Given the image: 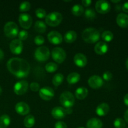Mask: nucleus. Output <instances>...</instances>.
I'll use <instances>...</instances> for the list:
<instances>
[{"mask_svg": "<svg viewBox=\"0 0 128 128\" xmlns=\"http://www.w3.org/2000/svg\"><path fill=\"white\" fill-rule=\"evenodd\" d=\"M7 68L16 77L24 78L29 75L31 68L26 60L20 58H12L7 62Z\"/></svg>", "mask_w": 128, "mask_h": 128, "instance_id": "f257e3e1", "label": "nucleus"}, {"mask_svg": "<svg viewBox=\"0 0 128 128\" xmlns=\"http://www.w3.org/2000/svg\"><path fill=\"white\" fill-rule=\"evenodd\" d=\"M100 32L97 29L88 28L82 32V38L87 43L93 44L98 42L100 39Z\"/></svg>", "mask_w": 128, "mask_h": 128, "instance_id": "f03ea898", "label": "nucleus"}, {"mask_svg": "<svg viewBox=\"0 0 128 128\" xmlns=\"http://www.w3.org/2000/svg\"><path fill=\"white\" fill-rule=\"evenodd\" d=\"M62 15L59 12H52L46 15L45 21L48 25L51 27H56L62 22Z\"/></svg>", "mask_w": 128, "mask_h": 128, "instance_id": "7ed1b4c3", "label": "nucleus"}, {"mask_svg": "<svg viewBox=\"0 0 128 128\" xmlns=\"http://www.w3.org/2000/svg\"><path fill=\"white\" fill-rule=\"evenodd\" d=\"M60 101L61 104L66 108H71L74 104V96L73 94L70 91H64L60 95Z\"/></svg>", "mask_w": 128, "mask_h": 128, "instance_id": "20e7f679", "label": "nucleus"}, {"mask_svg": "<svg viewBox=\"0 0 128 128\" xmlns=\"http://www.w3.org/2000/svg\"><path fill=\"white\" fill-rule=\"evenodd\" d=\"M4 32L9 38H14L18 35L19 28L17 24L13 21H10L4 26Z\"/></svg>", "mask_w": 128, "mask_h": 128, "instance_id": "39448f33", "label": "nucleus"}, {"mask_svg": "<svg viewBox=\"0 0 128 128\" xmlns=\"http://www.w3.org/2000/svg\"><path fill=\"white\" fill-rule=\"evenodd\" d=\"M50 50L46 46H40L35 50L34 58L38 61L44 62L50 58Z\"/></svg>", "mask_w": 128, "mask_h": 128, "instance_id": "423d86ee", "label": "nucleus"}, {"mask_svg": "<svg viewBox=\"0 0 128 128\" xmlns=\"http://www.w3.org/2000/svg\"><path fill=\"white\" fill-rule=\"evenodd\" d=\"M52 59L57 63L61 64L64 61L66 58V53L64 50L60 47L54 48L51 52Z\"/></svg>", "mask_w": 128, "mask_h": 128, "instance_id": "0eeeda50", "label": "nucleus"}, {"mask_svg": "<svg viewBox=\"0 0 128 128\" xmlns=\"http://www.w3.org/2000/svg\"><path fill=\"white\" fill-rule=\"evenodd\" d=\"M18 21L20 26L24 30H28L30 28L32 24V18L27 13L20 14L18 18Z\"/></svg>", "mask_w": 128, "mask_h": 128, "instance_id": "6e6552de", "label": "nucleus"}, {"mask_svg": "<svg viewBox=\"0 0 128 128\" xmlns=\"http://www.w3.org/2000/svg\"><path fill=\"white\" fill-rule=\"evenodd\" d=\"M39 95L42 100L44 101H50L54 96V91L52 88L46 86L40 89L39 91Z\"/></svg>", "mask_w": 128, "mask_h": 128, "instance_id": "1a4fd4ad", "label": "nucleus"}, {"mask_svg": "<svg viewBox=\"0 0 128 128\" xmlns=\"http://www.w3.org/2000/svg\"><path fill=\"white\" fill-rule=\"evenodd\" d=\"M28 87L29 84L27 81H24V80L16 82L14 86V92L16 95L21 96V95L24 94L27 91Z\"/></svg>", "mask_w": 128, "mask_h": 128, "instance_id": "9d476101", "label": "nucleus"}, {"mask_svg": "<svg viewBox=\"0 0 128 128\" xmlns=\"http://www.w3.org/2000/svg\"><path fill=\"white\" fill-rule=\"evenodd\" d=\"M95 8L98 12L104 14H106L110 12L111 10V5L107 1L100 0L96 2Z\"/></svg>", "mask_w": 128, "mask_h": 128, "instance_id": "9b49d317", "label": "nucleus"}, {"mask_svg": "<svg viewBox=\"0 0 128 128\" xmlns=\"http://www.w3.org/2000/svg\"><path fill=\"white\" fill-rule=\"evenodd\" d=\"M10 51L13 54L19 55L22 52L23 50V44L21 41L18 39L12 40L10 44Z\"/></svg>", "mask_w": 128, "mask_h": 128, "instance_id": "f8f14e48", "label": "nucleus"}, {"mask_svg": "<svg viewBox=\"0 0 128 128\" xmlns=\"http://www.w3.org/2000/svg\"><path fill=\"white\" fill-rule=\"evenodd\" d=\"M88 83L89 86L91 88L97 90V89L102 87V85H103L104 81L102 78L100 77V76L93 75V76H91L89 78L88 81Z\"/></svg>", "mask_w": 128, "mask_h": 128, "instance_id": "ddd939ff", "label": "nucleus"}, {"mask_svg": "<svg viewBox=\"0 0 128 128\" xmlns=\"http://www.w3.org/2000/svg\"><path fill=\"white\" fill-rule=\"evenodd\" d=\"M48 40L51 44L58 45L62 42V36L60 32L56 31H52L48 34Z\"/></svg>", "mask_w": 128, "mask_h": 128, "instance_id": "4468645a", "label": "nucleus"}, {"mask_svg": "<svg viewBox=\"0 0 128 128\" xmlns=\"http://www.w3.org/2000/svg\"><path fill=\"white\" fill-rule=\"evenodd\" d=\"M15 111L21 116L28 114L30 111V108L27 103L24 102H19L15 106Z\"/></svg>", "mask_w": 128, "mask_h": 128, "instance_id": "2eb2a0df", "label": "nucleus"}, {"mask_svg": "<svg viewBox=\"0 0 128 128\" xmlns=\"http://www.w3.org/2000/svg\"><path fill=\"white\" fill-rule=\"evenodd\" d=\"M74 62L79 68H84L88 62L87 58L84 54L77 53L74 56Z\"/></svg>", "mask_w": 128, "mask_h": 128, "instance_id": "dca6fc26", "label": "nucleus"}, {"mask_svg": "<svg viewBox=\"0 0 128 128\" xmlns=\"http://www.w3.org/2000/svg\"><path fill=\"white\" fill-rule=\"evenodd\" d=\"M65 109L60 106H56L51 111V115L56 120H61L66 116Z\"/></svg>", "mask_w": 128, "mask_h": 128, "instance_id": "f3484780", "label": "nucleus"}, {"mask_svg": "<svg viewBox=\"0 0 128 128\" xmlns=\"http://www.w3.org/2000/svg\"><path fill=\"white\" fill-rule=\"evenodd\" d=\"M108 46L104 41H99L94 46V51L97 54L104 55L108 51Z\"/></svg>", "mask_w": 128, "mask_h": 128, "instance_id": "a211bd4d", "label": "nucleus"}, {"mask_svg": "<svg viewBox=\"0 0 128 128\" xmlns=\"http://www.w3.org/2000/svg\"><path fill=\"white\" fill-rule=\"evenodd\" d=\"M116 22L122 28H128V15L125 13H120L116 18Z\"/></svg>", "mask_w": 128, "mask_h": 128, "instance_id": "6ab92c4d", "label": "nucleus"}, {"mask_svg": "<svg viewBox=\"0 0 128 128\" xmlns=\"http://www.w3.org/2000/svg\"><path fill=\"white\" fill-rule=\"evenodd\" d=\"M110 111V106L106 102H102L97 106L96 112L99 116H104L108 114Z\"/></svg>", "mask_w": 128, "mask_h": 128, "instance_id": "aec40b11", "label": "nucleus"}, {"mask_svg": "<svg viewBox=\"0 0 128 128\" xmlns=\"http://www.w3.org/2000/svg\"><path fill=\"white\" fill-rule=\"evenodd\" d=\"M86 127L87 128H102V122L100 119L92 118L88 121Z\"/></svg>", "mask_w": 128, "mask_h": 128, "instance_id": "412c9836", "label": "nucleus"}, {"mask_svg": "<svg viewBox=\"0 0 128 128\" xmlns=\"http://www.w3.org/2000/svg\"><path fill=\"white\" fill-rule=\"evenodd\" d=\"M88 94V90L85 87H80L75 91V96L78 100H82L86 98Z\"/></svg>", "mask_w": 128, "mask_h": 128, "instance_id": "4be33fe9", "label": "nucleus"}, {"mask_svg": "<svg viewBox=\"0 0 128 128\" xmlns=\"http://www.w3.org/2000/svg\"><path fill=\"white\" fill-rule=\"evenodd\" d=\"M77 39V33L74 31H68L64 36V40L67 43H72Z\"/></svg>", "mask_w": 128, "mask_h": 128, "instance_id": "5701e85b", "label": "nucleus"}, {"mask_svg": "<svg viewBox=\"0 0 128 128\" xmlns=\"http://www.w3.org/2000/svg\"><path fill=\"white\" fill-rule=\"evenodd\" d=\"M80 78H81V76H80V74L74 72L69 74L68 76H67L66 80L70 84H76L77 82H78L80 81Z\"/></svg>", "mask_w": 128, "mask_h": 128, "instance_id": "b1692460", "label": "nucleus"}, {"mask_svg": "<svg viewBox=\"0 0 128 128\" xmlns=\"http://www.w3.org/2000/svg\"><path fill=\"white\" fill-rule=\"evenodd\" d=\"M71 12L74 16H80L84 13V10L82 5L79 4H76L74 5L71 9Z\"/></svg>", "mask_w": 128, "mask_h": 128, "instance_id": "393cba45", "label": "nucleus"}, {"mask_svg": "<svg viewBox=\"0 0 128 128\" xmlns=\"http://www.w3.org/2000/svg\"><path fill=\"white\" fill-rule=\"evenodd\" d=\"M11 123V118L7 114H3L0 117V128H7Z\"/></svg>", "mask_w": 128, "mask_h": 128, "instance_id": "a878e982", "label": "nucleus"}, {"mask_svg": "<svg viewBox=\"0 0 128 128\" xmlns=\"http://www.w3.org/2000/svg\"><path fill=\"white\" fill-rule=\"evenodd\" d=\"M34 30L39 33H44L47 30V26L42 21H37L34 24Z\"/></svg>", "mask_w": 128, "mask_h": 128, "instance_id": "bb28decb", "label": "nucleus"}, {"mask_svg": "<svg viewBox=\"0 0 128 128\" xmlns=\"http://www.w3.org/2000/svg\"><path fill=\"white\" fill-rule=\"evenodd\" d=\"M23 122L26 128H31L33 127L35 124V118L32 114L27 115L24 120Z\"/></svg>", "mask_w": 128, "mask_h": 128, "instance_id": "cd10ccee", "label": "nucleus"}, {"mask_svg": "<svg viewBox=\"0 0 128 128\" xmlns=\"http://www.w3.org/2000/svg\"><path fill=\"white\" fill-rule=\"evenodd\" d=\"M64 80V76L61 73L56 74L52 78V82L55 86H59L61 84Z\"/></svg>", "mask_w": 128, "mask_h": 128, "instance_id": "c85d7f7f", "label": "nucleus"}, {"mask_svg": "<svg viewBox=\"0 0 128 128\" xmlns=\"http://www.w3.org/2000/svg\"><path fill=\"white\" fill-rule=\"evenodd\" d=\"M84 16L86 19L90 21H92L96 18V12L92 8L86 9L84 11Z\"/></svg>", "mask_w": 128, "mask_h": 128, "instance_id": "c756f323", "label": "nucleus"}, {"mask_svg": "<svg viewBox=\"0 0 128 128\" xmlns=\"http://www.w3.org/2000/svg\"><path fill=\"white\" fill-rule=\"evenodd\" d=\"M101 38L102 40L106 42H111L113 40L114 35L111 31H104L101 34Z\"/></svg>", "mask_w": 128, "mask_h": 128, "instance_id": "7c9ffc66", "label": "nucleus"}, {"mask_svg": "<svg viewBox=\"0 0 128 128\" xmlns=\"http://www.w3.org/2000/svg\"><path fill=\"white\" fill-rule=\"evenodd\" d=\"M58 68V66L57 64L52 62H48L45 66V70L48 72H50V73H52V72L56 71Z\"/></svg>", "mask_w": 128, "mask_h": 128, "instance_id": "2f4dec72", "label": "nucleus"}, {"mask_svg": "<svg viewBox=\"0 0 128 128\" xmlns=\"http://www.w3.org/2000/svg\"><path fill=\"white\" fill-rule=\"evenodd\" d=\"M114 126L115 128H125L126 127V122L122 118H116L114 121Z\"/></svg>", "mask_w": 128, "mask_h": 128, "instance_id": "473e14b6", "label": "nucleus"}, {"mask_svg": "<svg viewBox=\"0 0 128 128\" xmlns=\"http://www.w3.org/2000/svg\"><path fill=\"white\" fill-rule=\"evenodd\" d=\"M31 8V4L28 1H24L22 2L20 5L19 10L21 12H26L28 11Z\"/></svg>", "mask_w": 128, "mask_h": 128, "instance_id": "72a5a7b5", "label": "nucleus"}, {"mask_svg": "<svg viewBox=\"0 0 128 128\" xmlns=\"http://www.w3.org/2000/svg\"><path fill=\"white\" fill-rule=\"evenodd\" d=\"M35 14H36V16L40 19H42L44 18H46V15H47L46 14V11L42 8L36 9V11H35Z\"/></svg>", "mask_w": 128, "mask_h": 128, "instance_id": "f704fd0d", "label": "nucleus"}, {"mask_svg": "<svg viewBox=\"0 0 128 128\" xmlns=\"http://www.w3.org/2000/svg\"><path fill=\"white\" fill-rule=\"evenodd\" d=\"M18 36V40H20V41H25L27 40L28 37V32L26 30H21L19 32Z\"/></svg>", "mask_w": 128, "mask_h": 128, "instance_id": "c9c22d12", "label": "nucleus"}, {"mask_svg": "<svg viewBox=\"0 0 128 128\" xmlns=\"http://www.w3.org/2000/svg\"><path fill=\"white\" fill-rule=\"evenodd\" d=\"M34 43L36 44L38 46H40V45H42L44 43L45 40L43 36H41V35H38L36 37L34 38Z\"/></svg>", "mask_w": 128, "mask_h": 128, "instance_id": "e433bc0d", "label": "nucleus"}, {"mask_svg": "<svg viewBox=\"0 0 128 128\" xmlns=\"http://www.w3.org/2000/svg\"><path fill=\"white\" fill-rule=\"evenodd\" d=\"M30 89L32 91L34 92H38V91H40V86L38 82H32L30 84Z\"/></svg>", "mask_w": 128, "mask_h": 128, "instance_id": "4c0bfd02", "label": "nucleus"}, {"mask_svg": "<svg viewBox=\"0 0 128 128\" xmlns=\"http://www.w3.org/2000/svg\"><path fill=\"white\" fill-rule=\"evenodd\" d=\"M112 78V74L110 71H106L102 74V80L106 81H111Z\"/></svg>", "mask_w": 128, "mask_h": 128, "instance_id": "58836bf2", "label": "nucleus"}, {"mask_svg": "<svg viewBox=\"0 0 128 128\" xmlns=\"http://www.w3.org/2000/svg\"><path fill=\"white\" fill-rule=\"evenodd\" d=\"M55 128H68L67 124L63 121H58L54 126Z\"/></svg>", "mask_w": 128, "mask_h": 128, "instance_id": "ea45409f", "label": "nucleus"}, {"mask_svg": "<svg viewBox=\"0 0 128 128\" xmlns=\"http://www.w3.org/2000/svg\"><path fill=\"white\" fill-rule=\"evenodd\" d=\"M92 3V1L91 0H82V4L83 5L84 7H88Z\"/></svg>", "mask_w": 128, "mask_h": 128, "instance_id": "a19ab883", "label": "nucleus"}, {"mask_svg": "<svg viewBox=\"0 0 128 128\" xmlns=\"http://www.w3.org/2000/svg\"><path fill=\"white\" fill-rule=\"evenodd\" d=\"M122 10L124 12L128 13V1L124 2L122 6Z\"/></svg>", "mask_w": 128, "mask_h": 128, "instance_id": "79ce46f5", "label": "nucleus"}, {"mask_svg": "<svg viewBox=\"0 0 128 128\" xmlns=\"http://www.w3.org/2000/svg\"><path fill=\"white\" fill-rule=\"evenodd\" d=\"M124 102L126 106H128V93L126 94L124 97Z\"/></svg>", "mask_w": 128, "mask_h": 128, "instance_id": "37998d69", "label": "nucleus"}, {"mask_svg": "<svg viewBox=\"0 0 128 128\" xmlns=\"http://www.w3.org/2000/svg\"><path fill=\"white\" fill-rule=\"evenodd\" d=\"M124 120L127 123H128V110H126L124 112Z\"/></svg>", "mask_w": 128, "mask_h": 128, "instance_id": "c03bdc74", "label": "nucleus"}, {"mask_svg": "<svg viewBox=\"0 0 128 128\" xmlns=\"http://www.w3.org/2000/svg\"><path fill=\"white\" fill-rule=\"evenodd\" d=\"M65 111H66V114H71L72 112V110L71 109V108H69L65 109Z\"/></svg>", "mask_w": 128, "mask_h": 128, "instance_id": "a18cd8bd", "label": "nucleus"}, {"mask_svg": "<svg viewBox=\"0 0 128 128\" xmlns=\"http://www.w3.org/2000/svg\"><path fill=\"white\" fill-rule=\"evenodd\" d=\"M3 58H4V52L3 51L0 49V61H1V60H2Z\"/></svg>", "mask_w": 128, "mask_h": 128, "instance_id": "49530a36", "label": "nucleus"}, {"mask_svg": "<svg viewBox=\"0 0 128 128\" xmlns=\"http://www.w3.org/2000/svg\"><path fill=\"white\" fill-rule=\"evenodd\" d=\"M111 2H113V3H118V2H120V0H116V1H114V0H111Z\"/></svg>", "mask_w": 128, "mask_h": 128, "instance_id": "de8ad7c7", "label": "nucleus"}, {"mask_svg": "<svg viewBox=\"0 0 128 128\" xmlns=\"http://www.w3.org/2000/svg\"><path fill=\"white\" fill-rule=\"evenodd\" d=\"M126 66L128 70V58L127 60H126Z\"/></svg>", "mask_w": 128, "mask_h": 128, "instance_id": "09e8293b", "label": "nucleus"}, {"mask_svg": "<svg viewBox=\"0 0 128 128\" xmlns=\"http://www.w3.org/2000/svg\"><path fill=\"white\" fill-rule=\"evenodd\" d=\"M1 93H2V88H1V87L0 86V95H1Z\"/></svg>", "mask_w": 128, "mask_h": 128, "instance_id": "8fccbe9b", "label": "nucleus"}, {"mask_svg": "<svg viewBox=\"0 0 128 128\" xmlns=\"http://www.w3.org/2000/svg\"><path fill=\"white\" fill-rule=\"evenodd\" d=\"M71 1H64V2H70Z\"/></svg>", "mask_w": 128, "mask_h": 128, "instance_id": "3c124183", "label": "nucleus"}, {"mask_svg": "<svg viewBox=\"0 0 128 128\" xmlns=\"http://www.w3.org/2000/svg\"><path fill=\"white\" fill-rule=\"evenodd\" d=\"M83 128V127H80V128Z\"/></svg>", "mask_w": 128, "mask_h": 128, "instance_id": "603ef678", "label": "nucleus"}, {"mask_svg": "<svg viewBox=\"0 0 128 128\" xmlns=\"http://www.w3.org/2000/svg\"></svg>", "mask_w": 128, "mask_h": 128, "instance_id": "864d4df0", "label": "nucleus"}]
</instances>
